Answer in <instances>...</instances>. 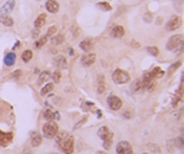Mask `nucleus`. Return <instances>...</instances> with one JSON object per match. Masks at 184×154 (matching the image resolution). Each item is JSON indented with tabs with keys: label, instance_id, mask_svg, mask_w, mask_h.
Segmentation results:
<instances>
[{
	"label": "nucleus",
	"instance_id": "obj_32",
	"mask_svg": "<svg viewBox=\"0 0 184 154\" xmlns=\"http://www.w3.org/2000/svg\"><path fill=\"white\" fill-rule=\"evenodd\" d=\"M173 4H174V8H176L177 11H183L184 0H173Z\"/></svg>",
	"mask_w": 184,
	"mask_h": 154
},
{
	"label": "nucleus",
	"instance_id": "obj_34",
	"mask_svg": "<svg viewBox=\"0 0 184 154\" xmlns=\"http://www.w3.org/2000/svg\"><path fill=\"white\" fill-rule=\"evenodd\" d=\"M147 51L151 54V56H158V54H159V49H158V47H155V46H148L147 47Z\"/></svg>",
	"mask_w": 184,
	"mask_h": 154
},
{
	"label": "nucleus",
	"instance_id": "obj_41",
	"mask_svg": "<svg viewBox=\"0 0 184 154\" xmlns=\"http://www.w3.org/2000/svg\"><path fill=\"white\" fill-rule=\"evenodd\" d=\"M144 20L147 22H151L152 21V14H151V13H147V14L144 15Z\"/></svg>",
	"mask_w": 184,
	"mask_h": 154
},
{
	"label": "nucleus",
	"instance_id": "obj_16",
	"mask_svg": "<svg viewBox=\"0 0 184 154\" xmlns=\"http://www.w3.org/2000/svg\"><path fill=\"white\" fill-rule=\"evenodd\" d=\"M15 53L14 51H10V53H7L6 56H4V64L7 65V67H13V65L15 64Z\"/></svg>",
	"mask_w": 184,
	"mask_h": 154
},
{
	"label": "nucleus",
	"instance_id": "obj_31",
	"mask_svg": "<svg viewBox=\"0 0 184 154\" xmlns=\"http://www.w3.org/2000/svg\"><path fill=\"white\" fill-rule=\"evenodd\" d=\"M46 43H47V36H43V38H40V39L35 43V47H36V49H40V47H43Z\"/></svg>",
	"mask_w": 184,
	"mask_h": 154
},
{
	"label": "nucleus",
	"instance_id": "obj_19",
	"mask_svg": "<svg viewBox=\"0 0 184 154\" xmlns=\"http://www.w3.org/2000/svg\"><path fill=\"white\" fill-rule=\"evenodd\" d=\"M46 20H47V15L44 14V13L43 14H40L39 17L35 20V28H42V26L46 24Z\"/></svg>",
	"mask_w": 184,
	"mask_h": 154
},
{
	"label": "nucleus",
	"instance_id": "obj_14",
	"mask_svg": "<svg viewBox=\"0 0 184 154\" xmlns=\"http://www.w3.org/2000/svg\"><path fill=\"white\" fill-rule=\"evenodd\" d=\"M111 36L112 38H123L125 36V28L120 25H116L111 29Z\"/></svg>",
	"mask_w": 184,
	"mask_h": 154
},
{
	"label": "nucleus",
	"instance_id": "obj_3",
	"mask_svg": "<svg viewBox=\"0 0 184 154\" xmlns=\"http://www.w3.org/2000/svg\"><path fill=\"white\" fill-rule=\"evenodd\" d=\"M112 81L118 85H123V83H127L130 81V75L123 69H115L112 74Z\"/></svg>",
	"mask_w": 184,
	"mask_h": 154
},
{
	"label": "nucleus",
	"instance_id": "obj_50",
	"mask_svg": "<svg viewBox=\"0 0 184 154\" xmlns=\"http://www.w3.org/2000/svg\"><path fill=\"white\" fill-rule=\"evenodd\" d=\"M37 2H40V0H37Z\"/></svg>",
	"mask_w": 184,
	"mask_h": 154
},
{
	"label": "nucleus",
	"instance_id": "obj_21",
	"mask_svg": "<svg viewBox=\"0 0 184 154\" xmlns=\"http://www.w3.org/2000/svg\"><path fill=\"white\" fill-rule=\"evenodd\" d=\"M64 40H65V36L62 35V33H58V35H54L51 38V45L57 46V45H61Z\"/></svg>",
	"mask_w": 184,
	"mask_h": 154
},
{
	"label": "nucleus",
	"instance_id": "obj_24",
	"mask_svg": "<svg viewBox=\"0 0 184 154\" xmlns=\"http://www.w3.org/2000/svg\"><path fill=\"white\" fill-rule=\"evenodd\" d=\"M49 76H50V72H49V71H43L42 74H40L39 79H37V85H43L44 81H47V79H49Z\"/></svg>",
	"mask_w": 184,
	"mask_h": 154
},
{
	"label": "nucleus",
	"instance_id": "obj_7",
	"mask_svg": "<svg viewBox=\"0 0 184 154\" xmlns=\"http://www.w3.org/2000/svg\"><path fill=\"white\" fill-rule=\"evenodd\" d=\"M116 154H133V149H132V144L126 140H122L118 143L116 146Z\"/></svg>",
	"mask_w": 184,
	"mask_h": 154
},
{
	"label": "nucleus",
	"instance_id": "obj_30",
	"mask_svg": "<svg viewBox=\"0 0 184 154\" xmlns=\"http://www.w3.org/2000/svg\"><path fill=\"white\" fill-rule=\"evenodd\" d=\"M97 7L101 8V10L104 11H111L112 10V6L109 3H107V2H101V3H97Z\"/></svg>",
	"mask_w": 184,
	"mask_h": 154
},
{
	"label": "nucleus",
	"instance_id": "obj_4",
	"mask_svg": "<svg viewBox=\"0 0 184 154\" xmlns=\"http://www.w3.org/2000/svg\"><path fill=\"white\" fill-rule=\"evenodd\" d=\"M183 35H174L172 36L169 40H168V43H166V49L168 50H177L179 47L183 46Z\"/></svg>",
	"mask_w": 184,
	"mask_h": 154
},
{
	"label": "nucleus",
	"instance_id": "obj_47",
	"mask_svg": "<svg viewBox=\"0 0 184 154\" xmlns=\"http://www.w3.org/2000/svg\"><path fill=\"white\" fill-rule=\"evenodd\" d=\"M1 135H3V131H1V129H0V137H1Z\"/></svg>",
	"mask_w": 184,
	"mask_h": 154
},
{
	"label": "nucleus",
	"instance_id": "obj_23",
	"mask_svg": "<svg viewBox=\"0 0 184 154\" xmlns=\"http://www.w3.org/2000/svg\"><path fill=\"white\" fill-rule=\"evenodd\" d=\"M102 140H104V149L108 150L109 147H111V144H112V140H114V135H112V132H109L108 135H107V137L102 139Z\"/></svg>",
	"mask_w": 184,
	"mask_h": 154
},
{
	"label": "nucleus",
	"instance_id": "obj_35",
	"mask_svg": "<svg viewBox=\"0 0 184 154\" xmlns=\"http://www.w3.org/2000/svg\"><path fill=\"white\" fill-rule=\"evenodd\" d=\"M174 143H176V147L177 149H180V150H183V136H179V137H176V139L173 140Z\"/></svg>",
	"mask_w": 184,
	"mask_h": 154
},
{
	"label": "nucleus",
	"instance_id": "obj_26",
	"mask_svg": "<svg viewBox=\"0 0 184 154\" xmlns=\"http://www.w3.org/2000/svg\"><path fill=\"white\" fill-rule=\"evenodd\" d=\"M109 132H111V131H109L107 126H101V128L98 129V136L101 137V139H105V137H107V135H108Z\"/></svg>",
	"mask_w": 184,
	"mask_h": 154
},
{
	"label": "nucleus",
	"instance_id": "obj_5",
	"mask_svg": "<svg viewBox=\"0 0 184 154\" xmlns=\"http://www.w3.org/2000/svg\"><path fill=\"white\" fill-rule=\"evenodd\" d=\"M107 104L114 111H118V110L122 108V100H120V97L115 96V94H109L108 99H107Z\"/></svg>",
	"mask_w": 184,
	"mask_h": 154
},
{
	"label": "nucleus",
	"instance_id": "obj_49",
	"mask_svg": "<svg viewBox=\"0 0 184 154\" xmlns=\"http://www.w3.org/2000/svg\"><path fill=\"white\" fill-rule=\"evenodd\" d=\"M144 154H148V153H144Z\"/></svg>",
	"mask_w": 184,
	"mask_h": 154
},
{
	"label": "nucleus",
	"instance_id": "obj_42",
	"mask_svg": "<svg viewBox=\"0 0 184 154\" xmlns=\"http://www.w3.org/2000/svg\"><path fill=\"white\" fill-rule=\"evenodd\" d=\"M123 117H125V118H132V117H133V112L129 110V111H126L125 114H123Z\"/></svg>",
	"mask_w": 184,
	"mask_h": 154
},
{
	"label": "nucleus",
	"instance_id": "obj_29",
	"mask_svg": "<svg viewBox=\"0 0 184 154\" xmlns=\"http://www.w3.org/2000/svg\"><path fill=\"white\" fill-rule=\"evenodd\" d=\"M151 72H152V75H154V78H155V79H158V78H162V76L165 75V72H163L162 69L159 68V67H156V68H154Z\"/></svg>",
	"mask_w": 184,
	"mask_h": 154
},
{
	"label": "nucleus",
	"instance_id": "obj_12",
	"mask_svg": "<svg viewBox=\"0 0 184 154\" xmlns=\"http://www.w3.org/2000/svg\"><path fill=\"white\" fill-rule=\"evenodd\" d=\"M14 7H15V0H7L0 11H1V14H8L10 11L14 10Z\"/></svg>",
	"mask_w": 184,
	"mask_h": 154
},
{
	"label": "nucleus",
	"instance_id": "obj_46",
	"mask_svg": "<svg viewBox=\"0 0 184 154\" xmlns=\"http://www.w3.org/2000/svg\"><path fill=\"white\" fill-rule=\"evenodd\" d=\"M98 154H108V153H105V151H98Z\"/></svg>",
	"mask_w": 184,
	"mask_h": 154
},
{
	"label": "nucleus",
	"instance_id": "obj_48",
	"mask_svg": "<svg viewBox=\"0 0 184 154\" xmlns=\"http://www.w3.org/2000/svg\"><path fill=\"white\" fill-rule=\"evenodd\" d=\"M50 154H58V153H50Z\"/></svg>",
	"mask_w": 184,
	"mask_h": 154
},
{
	"label": "nucleus",
	"instance_id": "obj_27",
	"mask_svg": "<svg viewBox=\"0 0 184 154\" xmlns=\"http://www.w3.org/2000/svg\"><path fill=\"white\" fill-rule=\"evenodd\" d=\"M32 56H33V53H32V50H25L24 53H22V61H25V63H28V61H31L32 60Z\"/></svg>",
	"mask_w": 184,
	"mask_h": 154
},
{
	"label": "nucleus",
	"instance_id": "obj_20",
	"mask_svg": "<svg viewBox=\"0 0 184 154\" xmlns=\"http://www.w3.org/2000/svg\"><path fill=\"white\" fill-rule=\"evenodd\" d=\"M97 92L98 93L105 92V78L102 75H100L98 76V79H97Z\"/></svg>",
	"mask_w": 184,
	"mask_h": 154
},
{
	"label": "nucleus",
	"instance_id": "obj_2",
	"mask_svg": "<svg viewBox=\"0 0 184 154\" xmlns=\"http://www.w3.org/2000/svg\"><path fill=\"white\" fill-rule=\"evenodd\" d=\"M42 131H43V135L47 137V139H54L55 135L58 133V125L53 121H49L43 125Z\"/></svg>",
	"mask_w": 184,
	"mask_h": 154
},
{
	"label": "nucleus",
	"instance_id": "obj_25",
	"mask_svg": "<svg viewBox=\"0 0 184 154\" xmlns=\"http://www.w3.org/2000/svg\"><path fill=\"white\" fill-rule=\"evenodd\" d=\"M53 89H54V85H53V83H47V85L43 86V89L40 90V94H42V96H44V94L50 93Z\"/></svg>",
	"mask_w": 184,
	"mask_h": 154
},
{
	"label": "nucleus",
	"instance_id": "obj_39",
	"mask_svg": "<svg viewBox=\"0 0 184 154\" xmlns=\"http://www.w3.org/2000/svg\"><path fill=\"white\" fill-rule=\"evenodd\" d=\"M86 121H87V115H85V117H83V118L80 119V121H79V122H78V124H76V125H75V129H78V128H79V126H82V125H83V124H85V122H86Z\"/></svg>",
	"mask_w": 184,
	"mask_h": 154
},
{
	"label": "nucleus",
	"instance_id": "obj_37",
	"mask_svg": "<svg viewBox=\"0 0 184 154\" xmlns=\"http://www.w3.org/2000/svg\"><path fill=\"white\" fill-rule=\"evenodd\" d=\"M57 33V26H50L47 31V36H54Z\"/></svg>",
	"mask_w": 184,
	"mask_h": 154
},
{
	"label": "nucleus",
	"instance_id": "obj_15",
	"mask_svg": "<svg viewBox=\"0 0 184 154\" xmlns=\"http://www.w3.org/2000/svg\"><path fill=\"white\" fill-rule=\"evenodd\" d=\"M42 144V135L37 132H33L31 136V146L32 147H39Z\"/></svg>",
	"mask_w": 184,
	"mask_h": 154
},
{
	"label": "nucleus",
	"instance_id": "obj_40",
	"mask_svg": "<svg viewBox=\"0 0 184 154\" xmlns=\"http://www.w3.org/2000/svg\"><path fill=\"white\" fill-rule=\"evenodd\" d=\"M130 46L134 47V49H138V47H140V43H138L137 40H132V42H130Z\"/></svg>",
	"mask_w": 184,
	"mask_h": 154
},
{
	"label": "nucleus",
	"instance_id": "obj_44",
	"mask_svg": "<svg viewBox=\"0 0 184 154\" xmlns=\"http://www.w3.org/2000/svg\"><path fill=\"white\" fill-rule=\"evenodd\" d=\"M22 154H33V153H32V150H31V149H25V150L22 151Z\"/></svg>",
	"mask_w": 184,
	"mask_h": 154
},
{
	"label": "nucleus",
	"instance_id": "obj_13",
	"mask_svg": "<svg viewBox=\"0 0 184 154\" xmlns=\"http://www.w3.org/2000/svg\"><path fill=\"white\" fill-rule=\"evenodd\" d=\"M43 117L47 121H54V119H60V114L58 111H53V110H44Z\"/></svg>",
	"mask_w": 184,
	"mask_h": 154
},
{
	"label": "nucleus",
	"instance_id": "obj_6",
	"mask_svg": "<svg viewBox=\"0 0 184 154\" xmlns=\"http://www.w3.org/2000/svg\"><path fill=\"white\" fill-rule=\"evenodd\" d=\"M181 24H183L181 17H179V15H173V17L168 21V24H166V29H168V31H176V29H179L181 26Z\"/></svg>",
	"mask_w": 184,
	"mask_h": 154
},
{
	"label": "nucleus",
	"instance_id": "obj_33",
	"mask_svg": "<svg viewBox=\"0 0 184 154\" xmlns=\"http://www.w3.org/2000/svg\"><path fill=\"white\" fill-rule=\"evenodd\" d=\"M148 149H150L151 151H154V153H156V154H161V147L155 143H150L148 144Z\"/></svg>",
	"mask_w": 184,
	"mask_h": 154
},
{
	"label": "nucleus",
	"instance_id": "obj_36",
	"mask_svg": "<svg viewBox=\"0 0 184 154\" xmlns=\"http://www.w3.org/2000/svg\"><path fill=\"white\" fill-rule=\"evenodd\" d=\"M51 76H53V81H54V82H57V83L61 81V72H60V71H54Z\"/></svg>",
	"mask_w": 184,
	"mask_h": 154
},
{
	"label": "nucleus",
	"instance_id": "obj_28",
	"mask_svg": "<svg viewBox=\"0 0 184 154\" xmlns=\"http://www.w3.org/2000/svg\"><path fill=\"white\" fill-rule=\"evenodd\" d=\"M179 67H181V61H176V63H173V64L170 65L169 71H168V75H172L174 71H177V69H179Z\"/></svg>",
	"mask_w": 184,
	"mask_h": 154
},
{
	"label": "nucleus",
	"instance_id": "obj_38",
	"mask_svg": "<svg viewBox=\"0 0 184 154\" xmlns=\"http://www.w3.org/2000/svg\"><path fill=\"white\" fill-rule=\"evenodd\" d=\"M22 75V71L21 69H17V71H14L13 74H11V78L13 79H19V76Z\"/></svg>",
	"mask_w": 184,
	"mask_h": 154
},
{
	"label": "nucleus",
	"instance_id": "obj_45",
	"mask_svg": "<svg viewBox=\"0 0 184 154\" xmlns=\"http://www.w3.org/2000/svg\"><path fill=\"white\" fill-rule=\"evenodd\" d=\"M156 24H158V25H159V24H162V18H161V17L158 18V22H156Z\"/></svg>",
	"mask_w": 184,
	"mask_h": 154
},
{
	"label": "nucleus",
	"instance_id": "obj_11",
	"mask_svg": "<svg viewBox=\"0 0 184 154\" xmlns=\"http://www.w3.org/2000/svg\"><path fill=\"white\" fill-rule=\"evenodd\" d=\"M46 8H47V11H50V13H57V11L60 10V4H58L57 0H47Z\"/></svg>",
	"mask_w": 184,
	"mask_h": 154
},
{
	"label": "nucleus",
	"instance_id": "obj_43",
	"mask_svg": "<svg viewBox=\"0 0 184 154\" xmlns=\"http://www.w3.org/2000/svg\"><path fill=\"white\" fill-rule=\"evenodd\" d=\"M39 28H36V29H33V32H32V36L33 38H37V36H39Z\"/></svg>",
	"mask_w": 184,
	"mask_h": 154
},
{
	"label": "nucleus",
	"instance_id": "obj_22",
	"mask_svg": "<svg viewBox=\"0 0 184 154\" xmlns=\"http://www.w3.org/2000/svg\"><path fill=\"white\" fill-rule=\"evenodd\" d=\"M54 63L57 64V67H60V68H67V60H65L64 56H58V57L54 60Z\"/></svg>",
	"mask_w": 184,
	"mask_h": 154
},
{
	"label": "nucleus",
	"instance_id": "obj_10",
	"mask_svg": "<svg viewBox=\"0 0 184 154\" xmlns=\"http://www.w3.org/2000/svg\"><path fill=\"white\" fill-rule=\"evenodd\" d=\"M79 47L82 49L83 51H86V53H90L91 49L94 47L93 40H91V39H85V40H82V42H80V45H79Z\"/></svg>",
	"mask_w": 184,
	"mask_h": 154
},
{
	"label": "nucleus",
	"instance_id": "obj_18",
	"mask_svg": "<svg viewBox=\"0 0 184 154\" xmlns=\"http://www.w3.org/2000/svg\"><path fill=\"white\" fill-rule=\"evenodd\" d=\"M0 22H1L4 26H13L14 25V20H13L10 15H7V14L0 15Z\"/></svg>",
	"mask_w": 184,
	"mask_h": 154
},
{
	"label": "nucleus",
	"instance_id": "obj_1",
	"mask_svg": "<svg viewBox=\"0 0 184 154\" xmlns=\"http://www.w3.org/2000/svg\"><path fill=\"white\" fill-rule=\"evenodd\" d=\"M55 140H57V144L60 146L62 151L65 154H72L75 150V143H73V137L69 135L68 132H60L55 135Z\"/></svg>",
	"mask_w": 184,
	"mask_h": 154
},
{
	"label": "nucleus",
	"instance_id": "obj_17",
	"mask_svg": "<svg viewBox=\"0 0 184 154\" xmlns=\"http://www.w3.org/2000/svg\"><path fill=\"white\" fill-rule=\"evenodd\" d=\"M141 89H143V82H141V79H136V81L130 85V92H132V93H138Z\"/></svg>",
	"mask_w": 184,
	"mask_h": 154
},
{
	"label": "nucleus",
	"instance_id": "obj_8",
	"mask_svg": "<svg viewBox=\"0 0 184 154\" xmlns=\"http://www.w3.org/2000/svg\"><path fill=\"white\" fill-rule=\"evenodd\" d=\"M94 61H96V54L94 53H87V54H85V56L82 57L80 64H82L83 67H90V65L94 64Z\"/></svg>",
	"mask_w": 184,
	"mask_h": 154
},
{
	"label": "nucleus",
	"instance_id": "obj_9",
	"mask_svg": "<svg viewBox=\"0 0 184 154\" xmlns=\"http://www.w3.org/2000/svg\"><path fill=\"white\" fill-rule=\"evenodd\" d=\"M13 139H14V133L13 132H3V135H1V137H0V146H8V144L13 142Z\"/></svg>",
	"mask_w": 184,
	"mask_h": 154
}]
</instances>
